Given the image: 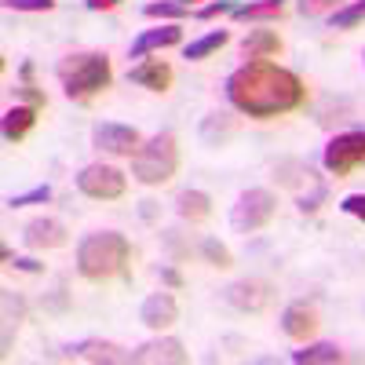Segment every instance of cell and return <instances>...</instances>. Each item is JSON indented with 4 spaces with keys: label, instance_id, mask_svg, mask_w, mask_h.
I'll list each match as a JSON object with an SVG mask.
<instances>
[{
    "label": "cell",
    "instance_id": "7c38bea8",
    "mask_svg": "<svg viewBox=\"0 0 365 365\" xmlns=\"http://www.w3.org/2000/svg\"><path fill=\"white\" fill-rule=\"evenodd\" d=\"M139 318H143V325H150V329L161 332V329H172V325L179 322V307H175V299H172L168 292H154V296L143 299Z\"/></svg>",
    "mask_w": 365,
    "mask_h": 365
},
{
    "label": "cell",
    "instance_id": "4fadbf2b",
    "mask_svg": "<svg viewBox=\"0 0 365 365\" xmlns=\"http://www.w3.org/2000/svg\"><path fill=\"white\" fill-rule=\"evenodd\" d=\"M132 361H139V365H158V361H165V365H182V361H187V351H182L179 340L165 336V340H150V344L135 347V351H132Z\"/></svg>",
    "mask_w": 365,
    "mask_h": 365
},
{
    "label": "cell",
    "instance_id": "4316f807",
    "mask_svg": "<svg viewBox=\"0 0 365 365\" xmlns=\"http://www.w3.org/2000/svg\"><path fill=\"white\" fill-rule=\"evenodd\" d=\"M44 201H51V187H34V190H26V194H15V197H8V205H11V208L44 205Z\"/></svg>",
    "mask_w": 365,
    "mask_h": 365
},
{
    "label": "cell",
    "instance_id": "5bb4252c",
    "mask_svg": "<svg viewBox=\"0 0 365 365\" xmlns=\"http://www.w3.org/2000/svg\"><path fill=\"white\" fill-rule=\"evenodd\" d=\"M128 81L139 84V88H146V91H168V84H172V66L161 63V58H146V63H139V66L128 70Z\"/></svg>",
    "mask_w": 365,
    "mask_h": 365
},
{
    "label": "cell",
    "instance_id": "9a60e30c",
    "mask_svg": "<svg viewBox=\"0 0 365 365\" xmlns=\"http://www.w3.org/2000/svg\"><path fill=\"white\" fill-rule=\"evenodd\" d=\"M282 329H285V336H292V340H311L314 329H318L314 307H307V303H292V307H285Z\"/></svg>",
    "mask_w": 365,
    "mask_h": 365
},
{
    "label": "cell",
    "instance_id": "d6986e66",
    "mask_svg": "<svg viewBox=\"0 0 365 365\" xmlns=\"http://www.w3.org/2000/svg\"><path fill=\"white\" fill-rule=\"evenodd\" d=\"M175 212L182 220H190V223H201V220L212 216V197L205 190H182L175 197Z\"/></svg>",
    "mask_w": 365,
    "mask_h": 365
},
{
    "label": "cell",
    "instance_id": "e0dca14e",
    "mask_svg": "<svg viewBox=\"0 0 365 365\" xmlns=\"http://www.w3.org/2000/svg\"><path fill=\"white\" fill-rule=\"evenodd\" d=\"M182 41V29L179 26H161V29H146V34L135 37L132 44V58H146L150 51H158V48H172Z\"/></svg>",
    "mask_w": 365,
    "mask_h": 365
},
{
    "label": "cell",
    "instance_id": "603a6c76",
    "mask_svg": "<svg viewBox=\"0 0 365 365\" xmlns=\"http://www.w3.org/2000/svg\"><path fill=\"white\" fill-rule=\"evenodd\" d=\"M285 11V0H256V4H237V19H278Z\"/></svg>",
    "mask_w": 365,
    "mask_h": 365
},
{
    "label": "cell",
    "instance_id": "83f0119b",
    "mask_svg": "<svg viewBox=\"0 0 365 365\" xmlns=\"http://www.w3.org/2000/svg\"><path fill=\"white\" fill-rule=\"evenodd\" d=\"M336 4L340 0H299V15L314 19V15H325V11H336Z\"/></svg>",
    "mask_w": 365,
    "mask_h": 365
},
{
    "label": "cell",
    "instance_id": "ba28073f",
    "mask_svg": "<svg viewBox=\"0 0 365 365\" xmlns=\"http://www.w3.org/2000/svg\"><path fill=\"white\" fill-rule=\"evenodd\" d=\"M91 143L99 150H106V154H117V158H132L143 146L139 132L132 125H117V120H99V125L91 128Z\"/></svg>",
    "mask_w": 365,
    "mask_h": 365
},
{
    "label": "cell",
    "instance_id": "1f68e13d",
    "mask_svg": "<svg viewBox=\"0 0 365 365\" xmlns=\"http://www.w3.org/2000/svg\"><path fill=\"white\" fill-rule=\"evenodd\" d=\"M158 278H161L165 285H172V289H179V285H182L179 270H172V267H158Z\"/></svg>",
    "mask_w": 365,
    "mask_h": 365
},
{
    "label": "cell",
    "instance_id": "ac0fdd59",
    "mask_svg": "<svg viewBox=\"0 0 365 365\" xmlns=\"http://www.w3.org/2000/svg\"><path fill=\"white\" fill-rule=\"evenodd\" d=\"M34 125H37V106H11L4 113V125H0V128H4L8 143H22Z\"/></svg>",
    "mask_w": 365,
    "mask_h": 365
},
{
    "label": "cell",
    "instance_id": "cb8c5ba5",
    "mask_svg": "<svg viewBox=\"0 0 365 365\" xmlns=\"http://www.w3.org/2000/svg\"><path fill=\"white\" fill-rule=\"evenodd\" d=\"M329 22H332V29H354V26H361L365 22V0H354V4H347V8H336Z\"/></svg>",
    "mask_w": 365,
    "mask_h": 365
},
{
    "label": "cell",
    "instance_id": "e575fe53",
    "mask_svg": "<svg viewBox=\"0 0 365 365\" xmlns=\"http://www.w3.org/2000/svg\"><path fill=\"white\" fill-rule=\"evenodd\" d=\"M179 4H187V8H190V4H194V0H179Z\"/></svg>",
    "mask_w": 365,
    "mask_h": 365
},
{
    "label": "cell",
    "instance_id": "484cf974",
    "mask_svg": "<svg viewBox=\"0 0 365 365\" xmlns=\"http://www.w3.org/2000/svg\"><path fill=\"white\" fill-rule=\"evenodd\" d=\"M190 8L187 4H179V0H154V4H146L143 15L146 19H182Z\"/></svg>",
    "mask_w": 365,
    "mask_h": 365
},
{
    "label": "cell",
    "instance_id": "6da1fadb",
    "mask_svg": "<svg viewBox=\"0 0 365 365\" xmlns=\"http://www.w3.org/2000/svg\"><path fill=\"white\" fill-rule=\"evenodd\" d=\"M227 99L241 113H249L256 120H270V117L299 110L303 99H307V88H303V81L292 70L256 58V63L237 66L227 77Z\"/></svg>",
    "mask_w": 365,
    "mask_h": 365
},
{
    "label": "cell",
    "instance_id": "f1b7e54d",
    "mask_svg": "<svg viewBox=\"0 0 365 365\" xmlns=\"http://www.w3.org/2000/svg\"><path fill=\"white\" fill-rule=\"evenodd\" d=\"M234 11H237L234 0H212V4H205L197 11V19H216V15H234Z\"/></svg>",
    "mask_w": 365,
    "mask_h": 365
},
{
    "label": "cell",
    "instance_id": "5b68a950",
    "mask_svg": "<svg viewBox=\"0 0 365 365\" xmlns=\"http://www.w3.org/2000/svg\"><path fill=\"white\" fill-rule=\"evenodd\" d=\"M274 212H278V197H274L270 190H263V187H252L230 208V227L237 234H256L274 220Z\"/></svg>",
    "mask_w": 365,
    "mask_h": 365
},
{
    "label": "cell",
    "instance_id": "7402d4cb",
    "mask_svg": "<svg viewBox=\"0 0 365 365\" xmlns=\"http://www.w3.org/2000/svg\"><path fill=\"white\" fill-rule=\"evenodd\" d=\"M227 41H230L227 29H216V34H208V37H201V41L187 44V58H190V63H197V58H208L212 51H220Z\"/></svg>",
    "mask_w": 365,
    "mask_h": 365
},
{
    "label": "cell",
    "instance_id": "7a4b0ae2",
    "mask_svg": "<svg viewBox=\"0 0 365 365\" xmlns=\"http://www.w3.org/2000/svg\"><path fill=\"white\" fill-rule=\"evenodd\" d=\"M128 256H132V245H128L125 234L99 230V234L81 237L77 270H81V278H88V282H106V278H113V274H120L128 267Z\"/></svg>",
    "mask_w": 365,
    "mask_h": 365
},
{
    "label": "cell",
    "instance_id": "8992f818",
    "mask_svg": "<svg viewBox=\"0 0 365 365\" xmlns=\"http://www.w3.org/2000/svg\"><path fill=\"white\" fill-rule=\"evenodd\" d=\"M77 190L84 197H96V201H117V197H125L128 179L113 165H88L77 175Z\"/></svg>",
    "mask_w": 365,
    "mask_h": 365
},
{
    "label": "cell",
    "instance_id": "d6a6232c",
    "mask_svg": "<svg viewBox=\"0 0 365 365\" xmlns=\"http://www.w3.org/2000/svg\"><path fill=\"white\" fill-rule=\"evenodd\" d=\"M11 267L26 270V274H44V263H37V259H11Z\"/></svg>",
    "mask_w": 365,
    "mask_h": 365
},
{
    "label": "cell",
    "instance_id": "52a82bcc",
    "mask_svg": "<svg viewBox=\"0 0 365 365\" xmlns=\"http://www.w3.org/2000/svg\"><path fill=\"white\" fill-rule=\"evenodd\" d=\"M322 161H325V172L329 175H336V179L351 175L365 161V132H344V135H336V139L325 146Z\"/></svg>",
    "mask_w": 365,
    "mask_h": 365
},
{
    "label": "cell",
    "instance_id": "f546056e",
    "mask_svg": "<svg viewBox=\"0 0 365 365\" xmlns=\"http://www.w3.org/2000/svg\"><path fill=\"white\" fill-rule=\"evenodd\" d=\"M340 208L347 212V216H354V220L365 223V194H347V197L340 201Z\"/></svg>",
    "mask_w": 365,
    "mask_h": 365
},
{
    "label": "cell",
    "instance_id": "9c48e42d",
    "mask_svg": "<svg viewBox=\"0 0 365 365\" xmlns=\"http://www.w3.org/2000/svg\"><path fill=\"white\" fill-rule=\"evenodd\" d=\"M223 299L237 311H249V314H259L267 303L274 299V289L267 282H256V278H245V282H234L223 289Z\"/></svg>",
    "mask_w": 365,
    "mask_h": 365
},
{
    "label": "cell",
    "instance_id": "4dcf8cb0",
    "mask_svg": "<svg viewBox=\"0 0 365 365\" xmlns=\"http://www.w3.org/2000/svg\"><path fill=\"white\" fill-rule=\"evenodd\" d=\"M4 4L15 11H51L55 0H4Z\"/></svg>",
    "mask_w": 365,
    "mask_h": 365
},
{
    "label": "cell",
    "instance_id": "8fae6325",
    "mask_svg": "<svg viewBox=\"0 0 365 365\" xmlns=\"http://www.w3.org/2000/svg\"><path fill=\"white\" fill-rule=\"evenodd\" d=\"M22 241H26L29 249H63L66 241H70V234H66V227L58 223V220L41 216V220H29V223H26Z\"/></svg>",
    "mask_w": 365,
    "mask_h": 365
},
{
    "label": "cell",
    "instance_id": "44dd1931",
    "mask_svg": "<svg viewBox=\"0 0 365 365\" xmlns=\"http://www.w3.org/2000/svg\"><path fill=\"white\" fill-rule=\"evenodd\" d=\"M227 135H234V120L227 113H208L205 125H201V139L212 143V146H220Z\"/></svg>",
    "mask_w": 365,
    "mask_h": 365
},
{
    "label": "cell",
    "instance_id": "d4e9b609",
    "mask_svg": "<svg viewBox=\"0 0 365 365\" xmlns=\"http://www.w3.org/2000/svg\"><path fill=\"white\" fill-rule=\"evenodd\" d=\"M201 256L208 259V267H220V270L234 267V256H230V249H227V245H220L216 237H205V241H201Z\"/></svg>",
    "mask_w": 365,
    "mask_h": 365
},
{
    "label": "cell",
    "instance_id": "2e32d148",
    "mask_svg": "<svg viewBox=\"0 0 365 365\" xmlns=\"http://www.w3.org/2000/svg\"><path fill=\"white\" fill-rule=\"evenodd\" d=\"M282 37L274 34V29H252V34L241 41V55L249 58V63H256V58H270V55H282Z\"/></svg>",
    "mask_w": 365,
    "mask_h": 365
},
{
    "label": "cell",
    "instance_id": "ffe728a7",
    "mask_svg": "<svg viewBox=\"0 0 365 365\" xmlns=\"http://www.w3.org/2000/svg\"><path fill=\"white\" fill-rule=\"evenodd\" d=\"M292 361L296 365H336V361H344V354L336 344H311V347L296 351Z\"/></svg>",
    "mask_w": 365,
    "mask_h": 365
},
{
    "label": "cell",
    "instance_id": "3957f363",
    "mask_svg": "<svg viewBox=\"0 0 365 365\" xmlns=\"http://www.w3.org/2000/svg\"><path fill=\"white\" fill-rule=\"evenodd\" d=\"M55 77L63 81L66 99L88 103V99H96L99 91L110 88L113 70H110V58H106V55H99V51H81V55H66L63 63L55 66Z\"/></svg>",
    "mask_w": 365,
    "mask_h": 365
},
{
    "label": "cell",
    "instance_id": "277c9868",
    "mask_svg": "<svg viewBox=\"0 0 365 365\" xmlns=\"http://www.w3.org/2000/svg\"><path fill=\"white\" fill-rule=\"evenodd\" d=\"M179 168V146L172 132H158L150 143H143L135 154H132V175L146 187H161L168 182Z\"/></svg>",
    "mask_w": 365,
    "mask_h": 365
},
{
    "label": "cell",
    "instance_id": "836d02e7",
    "mask_svg": "<svg viewBox=\"0 0 365 365\" xmlns=\"http://www.w3.org/2000/svg\"><path fill=\"white\" fill-rule=\"evenodd\" d=\"M120 0H88V8L91 11H110V8H117Z\"/></svg>",
    "mask_w": 365,
    "mask_h": 365
},
{
    "label": "cell",
    "instance_id": "30bf717a",
    "mask_svg": "<svg viewBox=\"0 0 365 365\" xmlns=\"http://www.w3.org/2000/svg\"><path fill=\"white\" fill-rule=\"evenodd\" d=\"M63 358L70 361H96V365H117V361H132V351L106 344V340H81V344H66Z\"/></svg>",
    "mask_w": 365,
    "mask_h": 365
}]
</instances>
